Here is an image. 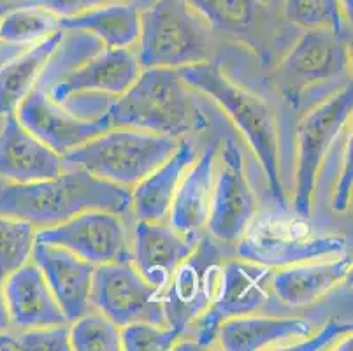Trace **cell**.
<instances>
[{
	"instance_id": "1",
	"label": "cell",
	"mask_w": 353,
	"mask_h": 351,
	"mask_svg": "<svg viewBox=\"0 0 353 351\" xmlns=\"http://www.w3.org/2000/svg\"><path fill=\"white\" fill-rule=\"evenodd\" d=\"M139 72L132 50L104 46L88 32L63 30L37 83L74 114L104 120L109 104L136 81Z\"/></svg>"
},
{
	"instance_id": "2",
	"label": "cell",
	"mask_w": 353,
	"mask_h": 351,
	"mask_svg": "<svg viewBox=\"0 0 353 351\" xmlns=\"http://www.w3.org/2000/svg\"><path fill=\"white\" fill-rule=\"evenodd\" d=\"M183 81L220 106L252 146L272 197L287 209L294 176V137L278 106L239 85L213 60L179 69Z\"/></svg>"
},
{
	"instance_id": "3",
	"label": "cell",
	"mask_w": 353,
	"mask_h": 351,
	"mask_svg": "<svg viewBox=\"0 0 353 351\" xmlns=\"http://www.w3.org/2000/svg\"><path fill=\"white\" fill-rule=\"evenodd\" d=\"M132 211L130 188L97 178L81 167H67L37 183H8L0 188V212L23 218L37 228L62 223L85 211Z\"/></svg>"
},
{
	"instance_id": "4",
	"label": "cell",
	"mask_w": 353,
	"mask_h": 351,
	"mask_svg": "<svg viewBox=\"0 0 353 351\" xmlns=\"http://www.w3.org/2000/svg\"><path fill=\"white\" fill-rule=\"evenodd\" d=\"M108 127H130L181 139L206 125L194 88L179 69H141L136 81L113 99L104 114Z\"/></svg>"
},
{
	"instance_id": "5",
	"label": "cell",
	"mask_w": 353,
	"mask_h": 351,
	"mask_svg": "<svg viewBox=\"0 0 353 351\" xmlns=\"http://www.w3.org/2000/svg\"><path fill=\"white\" fill-rule=\"evenodd\" d=\"M218 34L187 0H148L141 8V69H181L213 60Z\"/></svg>"
},
{
	"instance_id": "6",
	"label": "cell",
	"mask_w": 353,
	"mask_h": 351,
	"mask_svg": "<svg viewBox=\"0 0 353 351\" xmlns=\"http://www.w3.org/2000/svg\"><path fill=\"white\" fill-rule=\"evenodd\" d=\"M178 137L130 127H108L62 157L67 167H81L97 178L134 188L171 157Z\"/></svg>"
},
{
	"instance_id": "7",
	"label": "cell",
	"mask_w": 353,
	"mask_h": 351,
	"mask_svg": "<svg viewBox=\"0 0 353 351\" xmlns=\"http://www.w3.org/2000/svg\"><path fill=\"white\" fill-rule=\"evenodd\" d=\"M353 108L352 83L330 93L303 116L294 143V205L299 218H310L313 211L314 186L325 154L339 132L350 123Z\"/></svg>"
},
{
	"instance_id": "8",
	"label": "cell",
	"mask_w": 353,
	"mask_h": 351,
	"mask_svg": "<svg viewBox=\"0 0 353 351\" xmlns=\"http://www.w3.org/2000/svg\"><path fill=\"white\" fill-rule=\"evenodd\" d=\"M350 37L332 30H303L278 63V81L294 104L306 92L348 76Z\"/></svg>"
},
{
	"instance_id": "9",
	"label": "cell",
	"mask_w": 353,
	"mask_h": 351,
	"mask_svg": "<svg viewBox=\"0 0 353 351\" xmlns=\"http://www.w3.org/2000/svg\"><path fill=\"white\" fill-rule=\"evenodd\" d=\"M216 34L245 43L262 60L271 62L287 44L294 25L280 6L268 0H187Z\"/></svg>"
},
{
	"instance_id": "10",
	"label": "cell",
	"mask_w": 353,
	"mask_h": 351,
	"mask_svg": "<svg viewBox=\"0 0 353 351\" xmlns=\"http://www.w3.org/2000/svg\"><path fill=\"white\" fill-rule=\"evenodd\" d=\"M274 270L245 259H227L221 262L220 285L213 304L192 328L197 327V337L192 350H208L216 343L218 327L223 320L256 313L268 304L271 295V278ZM179 343V341H178ZM176 343V344H178Z\"/></svg>"
},
{
	"instance_id": "11",
	"label": "cell",
	"mask_w": 353,
	"mask_h": 351,
	"mask_svg": "<svg viewBox=\"0 0 353 351\" xmlns=\"http://www.w3.org/2000/svg\"><path fill=\"white\" fill-rule=\"evenodd\" d=\"M90 302L120 328L136 321L169 327L162 294L139 274L132 260L95 265Z\"/></svg>"
},
{
	"instance_id": "12",
	"label": "cell",
	"mask_w": 353,
	"mask_h": 351,
	"mask_svg": "<svg viewBox=\"0 0 353 351\" xmlns=\"http://www.w3.org/2000/svg\"><path fill=\"white\" fill-rule=\"evenodd\" d=\"M123 214L113 211H85L62 223L37 228L35 241L69 250L92 265L130 260L132 237Z\"/></svg>"
},
{
	"instance_id": "13",
	"label": "cell",
	"mask_w": 353,
	"mask_h": 351,
	"mask_svg": "<svg viewBox=\"0 0 353 351\" xmlns=\"http://www.w3.org/2000/svg\"><path fill=\"white\" fill-rule=\"evenodd\" d=\"M220 253L210 239H199L197 246L176 270L162 292L167 325L185 334L206 313L216 297L221 274Z\"/></svg>"
},
{
	"instance_id": "14",
	"label": "cell",
	"mask_w": 353,
	"mask_h": 351,
	"mask_svg": "<svg viewBox=\"0 0 353 351\" xmlns=\"http://www.w3.org/2000/svg\"><path fill=\"white\" fill-rule=\"evenodd\" d=\"M255 214L256 199L241 151L232 139H227L221 148L220 166L216 159L206 228L221 243H237L250 230Z\"/></svg>"
},
{
	"instance_id": "15",
	"label": "cell",
	"mask_w": 353,
	"mask_h": 351,
	"mask_svg": "<svg viewBox=\"0 0 353 351\" xmlns=\"http://www.w3.org/2000/svg\"><path fill=\"white\" fill-rule=\"evenodd\" d=\"M14 112L27 130L60 157L108 128L105 120H86L53 101L39 83H35Z\"/></svg>"
},
{
	"instance_id": "16",
	"label": "cell",
	"mask_w": 353,
	"mask_h": 351,
	"mask_svg": "<svg viewBox=\"0 0 353 351\" xmlns=\"http://www.w3.org/2000/svg\"><path fill=\"white\" fill-rule=\"evenodd\" d=\"M201 237L185 236L162 221H137L132 232L134 267L160 294L176 270L192 255Z\"/></svg>"
},
{
	"instance_id": "17",
	"label": "cell",
	"mask_w": 353,
	"mask_h": 351,
	"mask_svg": "<svg viewBox=\"0 0 353 351\" xmlns=\"http://www.w3.org/2000/svg\"><path fill=\"white\" fill-rule=\"evenodd\" d=\"M63 159L21 125L16 112L0 118V179L37 183L59 176Z\"/></svg>"
},
{
	"instance_id": "18",
	"label": "cell",
	"mask_w": 353,
	"mask_h": 351,
	"mask_svg": "<svg viewBox=\"0 0 353 351\" xmlns=\"http://www.w3.org/2000/svg\"><path fill=\"white\" fill-rule=\"evenodd\" d=\"M30 260L43 272L67 321L76 320L88 311L95 265L65 248L39 241L34 243Z\"/></svg>"
},
{
	"instance_id": "19",
	"label": "cell",
	"mask_w": 353,
	"mask_h": 351,
	"mask_svg": "<svg viewBox=\"0 0 353 351\" xmlns=\"http://www.w3.org/2000/svg\"><path fill=\"white\" fill-rule=\"evenodd\" d=\"M346 251V239L336 236L299 237L294 234L262 227L248 230L237 241V257L265 267H288L307 260L341 255Z\"/></svg>"
},
{
	"instance_id": "20",
	"label": "cell",
	"mask_w": 353,
	"mask_h": 351,
	"mask_svg": "<svg viewBox=\"0 0 353 351\" xmlns=\"http://www.w3.org/2000/svg\"><path fill=\"white\" fill-rule=\"evenodd\" d=\"M4 297L12 328L34 330L69 323L43 272L32 260L4 279Z\"/></svg>"
},
{
	"instance_id": "21",
	"label": "cell",
	"mask_w": 353,
	"mask_h": 351,
	"mask_svg": "<svg viewBox=\"0 0 353 351\" xmlns=\"http://www.w3.org/2000/svg\"><path fill=\"white\" fill-rule=\"evenodd\" d=\"M352 270L348 253L307 260L272 272L271 290L288 308L311 305L341 285Z\"/></svg>"
},
{
	"instance_id": "22",
	"label": "cell",
	"mask_w": 353,
	"mask_h": 351,
	"mask_svg": "<svg viewBox=\"0 0 353 351\" xmlns=\"http://www.w3.org/2000/svg\"><path fill=\"white\" fill-rule=\"evenodd\" d=\"M218 141H213L197 154L178 186L167 212V223L190 237H201L206 228L216 169Z\"/></svg>"
},
{
	"instance_id": "23",
	"label": "cell",
	"mask_w": 353,
	"mask_h": 351,
	"mask_svg": "<svg viewBox=\"0 0 353 351\" xmlns=\"http://www.w3.org/2000/svg\"><path fill=\"white\" fill-rule=\"evenodd\" d=\"M195 159V144L187 137H181L171 157L163 160L146 178L141 179L134 188H130L132 214L137 221L167 220V212L178 192L179 183Z\"/></svg>"
},
{
	"instance_id": "24",
	"label": "cell",
	"mask_w": 353,
	"mask_h": 351,
	"mask_svg": "<svg viewBox=\"0 0 353 351\" xmlns=\"http://www.w3.org/2000/svg\"><path fill=\"white\" fill-rule=\"evenodd\" d=\"M313 328L299 318L245 314L223 320L218 327L216 343L227 351L278 350L281 344L310 337Z\"/></svg>"
},
{
	"instance_id": "25",
	"label": "cell",
	"mask_w": 353,
	"mask_h": 351,
	"mask_svg": "<svg viewBox=\"0 0 353 351\" xmlns=\"http://www.w3.org/2000/svg\"><path fill=\"white\" fill-rule=\"evenodd\" d=\"M139 2L105 0L81 14L59 19L60 30H81L95 35L104 46L114 50L136 48L141 30Z\"/></svg>"
},
{
	"instance_id": "26",
	"label": "cell",
	"mask_w": 353,
	"mask_h": 351,
	"mask_svg": "<svg viewBox=\"0 0 353 351\" xmlns=\"http://www.w3.org/2000/svg\"><path fill=\"white\" fill-rule=\"evenodd\" d=\"M63 30H57L21 53L0 62V118L11 114L34 88L44 66L59 46Z\"/></svg>"
},
{
	"instance_id": "27",
	"label": "cell",
	"mask_w": 353,
	"mask_h": 351,
	"mask_svg": "<svg viewBox=\"0 0 353 351\" xmlns=\"http://www.w3.org/2000/svg\"><path fill=\"white\" fill-rule=\"evenodd\" d=\"M319 183L329 186L330 204L334 211L343 212L348 209L350 193H352V127L350 123L339 132L329 153L325 154L319 178H316V185Z\"/></svg>"
},
{
	"instance_id": "28",
	"label": "cell",
	"mask_w": 353,
	"mask_h": 351,
	"mask_svg": "<svg viewBox=\"0 0 353 351\" xmlns=\"http://www.w3.org/2000/svg\"><path fill=\"white\" fill-rule=\"evenodd\" d=\"M281 11L287 21L301 30H332L345 37L350 25L343 0H281Z\"/></svg>"
},
{
	"instance_id": "29",
	"label": "cell",
	"mask_w": 353,
	"mask_h": 351,
	"mask_svg": "<svg viewBox=\"0 0 353 351\" xmlns=\"http://www.w3.org/2000/svg\"><path fill=\"white\" fill-rule=\"evenodd\" d=\"M57 30L59 18L44 9L14 6L0 12V39L9 46H32Z\"/></svg>"
},
{
	"instance_id": "30",
	"label": "cell",
	"mask_w": 353,
	"mask_h": 351,
	"mask_svg": "<svg viewBox=\"0 0 353 351\" xmlns=\"http://www.w3.org/2000/svg\"><path fill=\"white\" fill-rule=\"evenodd\" d=\"M37 227L23 218L0 212V278L30 262Z\"/></svg>"
},
{
	"instance_id": "31",
	"label": "cell",
	"mask_w": 353,
	"mask_h": 351,
	"mask_svg": "<svg viewBox=\"0 0 353 351\" xmlns=\"http://www.w3.org/2000/svg\"><path fill=\"white\" fill-rule=\"evenodd\" d=\"M70 350L118 351L121 350V328L101 311H86L69 321Z\"/></svg>"
},
{
	"instance_id": "32",
	"label": "cell",
	"mask_w": 353,
	"mask_h": 351,
	"mask_svg": "<svg viewBox=\"0 0 353 351\" xmlns=\"http://www.w3.org/2000/svg\"><path fill=\"white\" fill-rule=\"evenodd\" d=\"M181 334L172 327L136 321L121 327V350L127 351H167L174 350Z\"/></svg>"
},
{
	"instance_id": "33",
	"label": "cell",
	"mask_w": 353,
	"mask_h": 351,
	"mask_svg": "<svg viewBox=\"0 0 353 351\" xmlns=\"http://www.w3.org/2000/svg\"><path fill=\"white\" fill-rule=\"evenodd\" d=\"M18 350L28 351H69V327L57 325V327L34 328V330H21L16 336Z\"/></svg>"
},
{
	"instance_id": "34",
	"label": "cell",
	"mask_w": 353,
	"mask_h": 351,
	"mask_svg": "<svg viewBox=\"0 0 353 351\" xmlns=\"http://www.w3.org/2000/svg\"><path fill=\"white\" fill-rule=\"evenodd\" d=\"M105 0H12L8 8L21 6V8H39L51 12L59 19L70 18V16L81 14L92 8H97Z\"/></svg>"
},
{
	"instance_id": "35",
	"label": "cell",
	"mask_w": 353,
	"mask_h": 351,
	"mask_svg": "<svg viewBox=\"0 0 353 351\" xmlns=\"http://www.w3.org/2000/svg\"><path fill=\"white\" fill-rule=\"evenodd\" d=\"M352 339V323H332L325 325L322 332L319 336L311 337V339L304 341L301 344H295V346H288L287 350L292 351H319V350H327V348H332V350H338V344L345 343V341Z\"/></svg>"
},
{
	"instance_id": "36",
	"label": "cell",
	"mask_w": 353,
	"mask_h": 351,
	"mask_svg": "<svg viewBox=\"0 0 353 351\" xmlns=\"http://www.w3.org/2000/svg\"><path fill=\"white\" fill-rule=\"evenodd\" d=\"M11 318L4 297V279L0 278V332H11Z\"/></svg>"
},
{
	"instance_id": "37",
	"label": "cell",
	"mask_w": 353,
	"mask_h": 351,
	"mask_svg": "<svg viewBox=\"0 0 353 351\" xmlns=\"http://www.w3.org/2000/svg\"><path fill=\"white\" fill-rule=\"evenodd\" d=\"M18 350V339L11 332H0V351Z\"/></svg>"
},
{
	"instance_id": "38",
	"label": "cell",
	"mask_w": 353,
	"mask_h": 351,
	"mask_svg": "<svg viewBox=\"0 0 353 351\" xmlns=\"http://www.w3.org/2000/svg\"><path fill=\"white\" fill-rule=\"evenodd\" d=\"M268 2H271V4H274V6H280L281 8V0H268Z\"/></svg>"
},
{
	"instance_id": "39",
	"label": "cell",
	"mask_w": 353,
	"mask_h": 351,
	"mask_svg": "<svg viewBox=\"0 0 353 351\" xmlns=\"http://www.w3.org/2000/svg\"><path fill=\"white\" fill-rule=\"evenodd\" d=\"M120 2H139V0H120Z\"/></svg>"
},
{
	"instance_id": "40",
	"label": "cell",
	"mask_w": 353,
	"mask_h": 351,
	"mask_svg": "<svg viewBox=\"0 0 353 351\" xmlns=\"http://www.w3.org/2000/svg\"><path fill=\"white\" fill-rule=\"evenodd\" d=\"M2 46H4V43H2V39H0V50H2Z\"/></svg>"
},
{
	"instance_id": "41",
	"label": "cell",
	"mask_w": 353,
	"mask_h": 351,
	"mask_svg": "<svg viewBox=\"0 0 353 351\" xmlns=\"http://www.w3.org/2000/svg\"><path fill=\"white\" fill-rule=\"evenodd\" d=\"M9 2H12V0H6V4H9Z\"/></svg>"
}]
</instances>
